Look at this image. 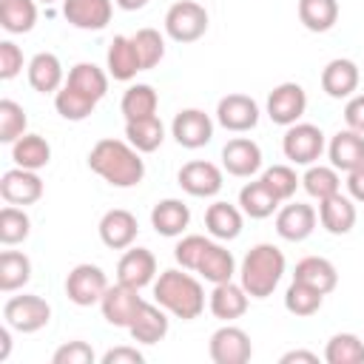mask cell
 <instances>
[{
    "label": "cell",
    "instance_id": "obj_4",
    "mask_svg": "<svg viewBox=\"0 0 364 364\" xmlns=\"http://www.w3.org/2000/svg\"><path fill=\"white\" fill-rule=\"evenodd\" d=\"M208 31V11L196 0H176L165 11V34L173 43H196Z\"/></svg>",
    "mask_w": 364,
    "mask_h": 364
},
{
    "label": "cell",
    "instance_id": "obj_32",
    "mask_svg": "<svg viewBox=\"0 0 364 364\" xmlns=\"http://www.w3.org/2000/svg\"><path fill=\"white\" fill-rule=\"evenodd\" d=\"M196 273H199L205 282H210V284L230 282L233 273H236V259H233V253H230L225 245L210 242L208 250H205V256H202V262H199V267H196Z\"/></svg>",
    "mask_w": 364,
    "mask_h": 364
},
{
    "label": "cell",
    "instance_id": "obj_40",
    "mask_svg": "<svg viewBox=\"0 0 364 364\" xmlns=\"http://www.w3.org/2000/svg\"><path fill=\"white\" fill-rule=\"evenodd\" d=\"M321 301H324V293L316 290V287H310L307 282H299V279H293L290 287L284 290V307H287V313L301 316V318L316 316L321 310Z\"/></svg>",
    "mask_w": 364,
    "mask_h": 364
},
{
    "label": "cell",
    "instance_id": "obj_45",
    "mask_svg": "<svg viewBox=\"0 0 364 364\" xmlns=\"http://www.w3.org/2000/svg\"><path fill=\"white\" fill-rule=\"evenodd\" d=\"M26 125H28V117L23 105L14 100H0V142L6 145L17 142L26 134Z\"/></svg>",
    "mask_w": 364,
    "mask_h": 364
},
{
    "label": "cell",
    "instance_id": "obj_43",
    "mask_svg": "<svg viewBox=\"0 0 364 364\" xmlns=\"http://www.w3.org/2000/svg\"><path fill=\"white\" fill-rule=\"evenodd\" d=\"M28 233H31V219H28V213H26L23 208H17V205H6V208L0 210V242H3L6 247H11V245L26 242Z\"/></svg>",
    "mask_w": 364,
    "mask_h": 364
},
{
    "label": "cell",
    "instance_id": "obj_47",
    "mask_svg": "<svg viewBox=\"0 0 364 364\" xmlns=\"http://www.w3.org/2000/svg\"><path fill=\"white\" fill-rule=\"evenodd\" d=\"M262 179H264V185L284 202V199H290L293 193H296V188L301 185V179L296 176V171L290 168V165H273V168H267L264 173H262Z\"/></svg>",
    "mask_w": 364,
    "mask_h": 364
},
{
    "label": "cell",
    "instance_id": "obj_56",
    "mask_svg": "<svg viewBox=\"0 0 364 364\" xmlns=\"http://www.w3.org/2000/svg\"><path fill=\"white\" fill-rule=\"evenodd\" d=\"M40 3H54V0H40Z\"/></svg>",
    "mask_w": 364,
    "mask_h": 364
},
{
    "label": "cell",
    "instance_id": "obj_2",
    "mask_svg": "<svg viewBox=\"0 0 364 364\" xmlns=\"http://www.w3.org/2000/svg\"><path fill=\"white\" fill-rule=\"evenodd\" d=\"M154 299L159 307H165L171 316H176L182 321L199 318L205 310V290H202L199 279H193L191 273H182L176 267H168L154 279Z\"/></svg>",
    "mask_w": 364,
    "mask_h": 364
},
{
    "label": "cell",
    "instance_id": "obj_18",
    "mask_svg": "<svg viewBox=\"0 0 364 364\" xmlns=\"http://www.w3.org/2000/svg\"><path fill=\"white\" fill-rule=\"evenodd\" d=\"M136 233H139L136 216L131 210H125V208H111L100 219V239L111 250H128L134 245Z\"/></svg>",
    "mask_w": 364,
    "mask_h": 364
},
{
    "label": "cell",
    "instance_id": "obj_53",
    "mask_svg": "<svg viewBox=\"0 0 364 364\" xmlns=\"http://www.w3.org/2000/svg\"><path fill=\"white\" fill-rule=\"evenodd\" d=\"M279 364H318V355L310 353V350H287Z\"/></svg>",
    "mask_w": 364,
    "mask_h": 364
},
{
    "label": "cell",
    "instance_id": "obj_35",
    "mask_svg": "<svg viewBox=\"0 0 364 364\" xmlns=\"http://www.w3.org/2000/svg\"><path fill=\"white\" fill-rule=\"evenodd\" d=\"M65 85H71V88H77V91H82V94H88L91 100L100 102L108 91V74L94 63H77V65H71V71L65 77Z\"/></svg>",
    "mask_w": 364,
    "mask_h": 364
},
{
    "label": "cell",
    "instance_id": "obj_28",
    "mask_svg": "<svg viewBox=\"0 0 364 364\" xmlns=\"http://www.w3.org/2000/svg\"><path fill=\"white\" fill-rule=\"evenodd\" d=\"M279 202H282V199L264 185L262 176L253 179V182H247V185L239 191V208H242V213L250 216V219H267V216H273V213L279 210Z\"/></svg>",
    "mask_w": 364,
    "mask_h": 364
},
{
    "label": "cell",
    "instance_id": "obj_5",
    "mask_svg": "<svg viewBox=\"0 0 364 364\" xmlns=\"http://www.w3.org/2000/svg\"><path fill=\"white\" fill-rule=\"evenodd\" d=\"M3 321L17 333H37L51 321V304L34 293L11 296L3 304Z\"/></svg>",
    "mask_w": 364,
    "mask_h": 364
},
{
    "label": "cell",
    "instance_id": "obj_9",
    "mask_svg": "<svg viewBox=\"0 0 364 364\" xmlns=\"http://www.w3.org/2000/svg\"><path fill=\"white\" fill-rule=\"evenodd\" d=\"M142 301H145V299L139 296L136 287L117 282V284H108V290H105V296H102V301H100V310H102V318H105L111 327L128 330L131 321L136 318Z\"/></svg>",
    "mask_w": 364,
    "mask_h": 364
},
{
    "label": "cell",
    "instance_id": "obj_13",
    "mask_svg": "<svg viewBox=\"0 0 364 364\" xmlns=\"http://www.w3.org/2000/svg\"><path fill=\"white\" fill-rule=\"evenodd\" d=\"M176 182L185 193L208 199V196H216L222 191V171H219V165H213L208 159H191L179 168Z\"/></svg>",
    "mask_w": 364,
    "mask_h": 364
},
{
    "label": "cell",
    "instance_id": "obj_16",
    "mask_svg": "<svg viewBox=\"0 0 364 364\" xmlns=\"http://www.w3.org/2000/svg\"><path fill=\"white\" fill-rule=\"evenodd\" d=\"M0 196L17 208L34 205L43 196V179L37 176V171H26V168L14 165L11 171H6L0 176Z\"/></svg>",
    "mask_w": 364,
    "mask_h": 364
},
{
    "label": "cell",
    "instance_id": "obj_11",
    "mask_svg": "<svg viewBox=\"0 0 364 364\" xmlns=\"http://www.w3.org/2000/svg\"><path fill=\"white\" fill-rule=\"evenodd\" d=\"M171 136L188 151L205 148L213 139V119L199 108H182L171 122Z\"/></svg>",
    "mask_w": 364,
    "mask_h": 364
},
{
    "label": "cell",
    "instance_id": "obj_23",
    "mask_svg": "<svg viewBox=\"0 0 364 364\" xmlns=\"http://www.w3.org/2000/svg\"><path fill=\"white\" fill-rule=\"evenodd\" d=\"M247 290L242 284H236L233 279L230 282H222V284H213L210 296H208V307L216 318L222 321H233V318H242L247 313Z\"/></svg>",
    "mask_w": 364,
    "mask_h": 364
},
{
    "label": "cell",
    "instance_id": "obj_20",
    "mask_svg": "<svg viewBox=\"0 0 364 364\" xmlns=\"http://www.w3.org/2000/svg\"><path fill=\"white\" fill-rule=\"evenodd\" d=\"M355 219H358L355 202H353L350 196H341V191L318 202V222H321V228H324L327 233H333V236L350 233V230L355 228Z\"/></svg>",
    "mask_w": 364,
    "mask_h": 364
},
{
    "label": "cell",
    "instance_id": "obj_31",
    "mask_svg": "<svg viewBox=\"0 0 364 364\" xmlns=\"http://www.w3.org/2000/svg\"><path fill=\"white\" fill-rule=\"evenodd\" d=\"M11 159L17 168L40 171L51 162V145L40 134H23L17 142H11Z\"/></svg>",
    "mask_w": 364,
    "mask_h": 364
},
{
    "label": "cell",
    "instance_id": "obj_36",
    "mask_svg": "<svg viewBox=\"0 0 364 364\" xmlns=\"http://www.w3.org/2000/svg\"><path fill=\"white\" fill-rule=\"evenodd\" d=\"M31 279V259L20 250H3L0 253V290L14 293L26 287Z\"/></svg>",
    "mask_w": 364,
    "mask_h": 364
},
{
    "label": "cell",
    "instance_id": "obj_10",
    "mask_svg": "<svg viewBox=\"0 0 364 364\" xmlns=\"http://www.w3.org/2000/svg\"><path fill=\"white\" fill-rule=\"evenodd\" d=\"M307 111V94L299 82H279L270 94H267V117L276 125H293L304 117Z\"/></svg>",
    "mask_w": 364,
    "mask_h": 364
},
{
    "label": "cell",
    "instance_id": "obj_38",
    "mask_svg": "<svg viewBox=\"0 0 364 364\" xmlns=\"http://www.w3.org/2000/svg\"><path fill=\"white\" fill-rule=\"evenodd\" d=\"M156 105H159V97H156L154 85H148V82L131 85V88L122 94V100H119V111H122L125 122H128V119L154 117V114H156Z\"/></svg>",
    "mask_w": 364,
    "mask_h": 364
},
{
    "label": "cell",
    "instance_id": "obj_30",
    "mask_svg": "<svg viewBox=\"0 0 364 364\" xmlns=\"http://www.w3.org/2000/svg\"><path fill=\"white\" fill-rule=\"evenodd\" d=\"M293 279L307 282L310 287H316V290H321V293L327 296V293H333L336 284H338V270H336V264H333L330 259H324V256H304L301 262H296Z\"/></svg>",
    "mask_w": 364,
    "mask_h": 364
},
{
    "label": "cell",
    "instance_id": "obj_44",
    "mask_svg": "<svg viewBox=\"0 0 364 364\" xmlns=\"http://www.w3.org/2000/svg\"><path fill=\"white\" fill-rule=\"evenodd\" d=\"M131 43L139 54V63H142V71L154 68L162 63L165 57V37L156 31V28H136V34H131Z\"/></svg>",
    "mask_w": 364,
    "mask_h": 364
},
{
    "label": "cell",
    "instance_id": "obj_6",
    "mask_svg": "<svg viewBox=\"0 0 364 364\" xmlns=\"http://www.w3.org/2000/svg\"><path fill=\"white\" fill-rule=\"evenodd\" d=\"M105 290H108V279H105V273H102L100 264L82 262V264H74L68 270V276H65V296L77 307L100 304L102 296H105Z\"/></svg>",
    "mask_w": 364,
    "mask_h": 364
},
{
    "label": "cell",
    "instance_id": "obj_52",
    "mask_svg": "<svg viewBox=\"0 0 364 364\" xmlns=\"http://www.w3.org/2000/svg\"><path fill=\"white\" fill-rule=\"evenodd\" d=\"M347 193H350L353 202L364 205V165H358L347 173Z\"/></svg>",
    "mask_w": 364,
    "mask_h": 364
},
{
    "label": "cell",
    "instance_id": "obj_50",
    "mask_svg": "<svg viewBox=\"0 0 364 364\" xmlns=\"http://www.w3.org/2000/svg\"><path fill=\"white\" fill-rule=\"evenodd\" d=\"M100 361L102 364H142L145 355L136 347H131V344H119V347H111L108 353H102Z\"/></svg>",
    "mask_w": 364,
    "mask_h": 364
},
{
    "label": "cell",
    "instance_id": "obj_34",
    "mask_svg": "<svg viewBox=\"0 0 364 364\" xmlns=\"http://www.w3.org/2000/svg\"><path fill=\"white\" fill-rule=\"evenodd\" d=\"M338 20V0H299V23L313 31L324 34Z\"/></svg>",
    "mask_w": 364,
    "mask_h": 364
},
{
    "label": "cell",
    "instance_id": "obj_15",
    "mask_svg": "<svg viewBox=\"0 0 364 364\" xmlns=\"http://www.w3.org/2000/svg\"><path fill=\"white\" fill-rule=\"evenodd\" d=\"M222 168L230 176L250 179L262 168V148L247 136H233L222 148Z\"/></svg>",
    "mask_w": 364,
    "mask_h": 364
},
{
    "label": "cell",
    "instance_id": "obj_27",
    "mask_svg": "<svg viewBox=\"0 0 364 364\" xmlns=\"http://www.w3.org/2000/svg\"><path fill=\"white\" fill-rule=\"evenodd\" d=\"M188 225H191V208L182 199H159L151 208V228L159 236H168V239L182 236Z\"/></svg>",
    "mask_w": 364,
    "mask_h": 364
},
{
    "label": "cell",
    "instance_id": "obj_1",
    "mask_svg": "<svg viewBox=\"0 0 364 364\" xmlns=\"http://www.w3.org/2000/svg\"><path fill=\"white\" fill-rule=\"evenodd\" d=\"M88 168L114 188H134L145 176V162L128 139L105 136L88 151Z\"/></svg>",
    "mask_w": 364,
    "mask_h": 364
},
{
    "label": "cell",
    "instance_id": "obj_26",
    "mask_svg": "<svg viewBox=\"0 0 364 364\" xmlns=\"http://www.w3.org/2000/svg\"><path fill=\"white\" fill-rule=\"evenodd\" d=\"M105 68H108V77H114L119 82H128L142 71V63H139V54H136L131 37L117 34L111 40L108 54H105Z\"/></svg>",
    "mask_w": 364,
    "mask_h": 364
},
{
    "label": "cell",
    "instance_id": "obj_7",
    "mask_svg": "<svg viewBox=\"0 0 364 364\" xmlns=\"http://www.w3.org/2000/svg\"><path fill=\"white\" fill-rule=\"evenodd\" d=\"M282 151L284 159H290L293 165H313L324 154V134L318 125L293 122L282 136Z\"/></svg>",
    "mask_w": 364,
    "mask_h": 364
},
{
    "label": "cell",
    "instance_id": "obj_21",
    "mask_svg": "<svg viewBox=\"0 0 364 364\" xmlns=\"http://www.w3.org/2000/svg\"><path fill=\"white\" fill-rule=\"evenodd\" d=\"M327 156H330V165L341 173H350L353 168L364 165V134H358L353 128L333 134V139L327 145Z\"/></svg>",
    "mask_w": 364,
    "mask_h": 364
},
{
    "label": "cell",
    "instance_id": "obj_17",
    "mask_svg": "<svg viewBox=\"0 0 364 364\" xmlns=\"http://www.w3.org/2000/svg\"><path fill=\"white\" fill-rule=\"evenodd\" d=\"M316 219H318V213L313 205L290 202L276 210V233L284 242H304L316 230Z\"/></svg>",
    "mask_w": 364,
    "mask_h": 364
},
{
    "label": "cell",
    "instance_id": "obj_46",
    "mask_svg": "<svg viewBox=\"0 0 364 364\" xmlns=\"http://www.w3.org/2000/svg\"><path fill=\"white\" fill-rule=\"evenodd\" d=\"M208 245H210L208 236L188 233V236H182V239L176 242V247H173V259L182 264V270H193V273H196V267H199V262H202Z\"/></svg>",
    "mask_w": 364,
    "mask_h": 364
},
{
    "label": "cell",
    "instance_id": "obj_19",
    "mask_svg": "<svg viewBox=\"0 0 364 364\" xmlns=\"http://www.w3.org/2000/svg\"><path fill=\"white\" fill-rule=\"evenodd\" d=\"M156 279V256L148 247H128L117 262V282L142 290Z\"/></svg>",
    "mask_w": 364,
    "mask_h": 364
},
{
    "label": "cell",
    "instance_id": "obj_55",
    "mask_svg": "<svg viewBox=\"0 0 364 364\" xmlns=\"http://www.w3.org/2000/svg\"><path fill=\"white\" fill-rule=\"evenodd\" d=\"M122 11H139V9H145L151 0H114Z\"/></svg>",
    "mask_w": 364,
    "mask_h": 364
},
{
    "label": "cell",
    "instance_id": "obj_37",
    "mask_svg": "<svg viewBox=\"0 0 364 364\" xmlns=\"http://www.w3.org/2000/svg\"><path fill=\"white\" fill-rule=\"evenodd\" d=\"M37 23L34 0H0V26L9 34H28Z\"/></svg>",
    "mask_w": 364,
    "mask_h": 364
},
{
    "label": "cell",
    "instance_id": "obj_39",
    "mask_svg": "<svg viewBox=\"0 0 364 364\" xmlns=\"http://www.w3.org/2000/svg\"><path fill=\"white\" fill-rule=\"evenodd\" d=\"M54 108H57V114H60L63 119H68V122H82L85 117L94 114L97 100H91L88 94H82V91H77V88H71V85L63 82V88L54 94Z\"/></svg>",
    "mask_w": 364,
    "mask_h": 364
},
{
    "label": "cell",
    "instance_id": "obj_48",
    "mask_svg": "<svg viewBox=\"0 0 364 364\" xmlns=\"http://www.w3.org/2000/svg\"><path fill=\"white\" fill-rule=\"evenodd\" d=\"M94 358H97V355H94V347L85 344V341H80V338L65 341V344L57 347L54 355H51L54 364H94Z\"/></svg>",
    "mask_w": 364,
    "mask_h": 364
},
{
    "label": "cell",
    "instance_id": "obj_54",
    "mask_svg": "<svg viewBox=\"0 0 364 364\" xmlns=\"http://www.w3.org/2000/svg\"><path fill=\"white\" fill-rule=\"evenodd\" d=\"M9 350H11V327H0V361L9 358Z\"/></svg>",
    "mask_w": 364,
    "mask_h": 364
},
{
    "label": "cell",
    "instance_id": "obj_29",
    "mask_svg": "<svg viewBox=\"0 0 364 364\" xmlns=\"http://www.w3.org/2000/svg\"><path fill=\"white\" fill-rule=\"evenodd\" d=\"M205 228L213 239L219 242H230L242 233V208L230 205V202H213L205 210Z\"/></svg>",
    "mask_w": 364,
    "mask_h": 364
},
{
    "label": "cell",
    "instance_id": "obj_22",
    "mask_svg": "<svg viewBox=\"0 0 364 364\" xmlns=\"http://www.w3.org/2000/svg\"><path fill=\"white\" fill-rule=\"evenodd\" d=\"M321 88L333 100H350L358 88V65L347 57H336L321 68Z\"/></svg>",
    "mask_w": 364,
    "mask_h": 364
},
{
    "label": "cell",
    "instance_id": "obj_14",
    "mask_svg": "<svg viewBox=\"0 0 364 364\" xmlns=\"http://www.w3.org/2000/svg\"><path fill=\"white\" fill-rule=\"evenodd\" d=\"M114 0H63V17L82 31H102L111 23Z\"/></svg>",
    "mask_w": 364,
    "mask_h": 364
},
{
    "label": "cell",
    "instance_id": "obj_12",
    "mask_svg": "<svg viewBox=\"0 0 364 364\" xmlns=\"http://www.w3.org/2000/svg\"><path fill=\"white\" fill-rule=\"evenodd\" d=\"M216 122L225 131L245 134L259 125V102L247 94H228L216 105Z\"/></svg>",
    "mask_w": 364,
    "mask_h": 364
},
{
    "label": "cell",
    "instance_id": "obj_51",
    "mask_svg": "<svg viewBox=\"0 0 364 364\" xmlns=\"http://www.w3.org/2000/svg\"><path fill=\"white\" fill-rule=\"evenodd\" d=\"M344 122H347V128L364 134V94H355V97L347 100V105H344Z\"/></svg>",
    "mask_w": 364,
    "mask_h": 364
},
{
    "label": "cell",
    "instance_id": "obj_8",
    "mask_svg": "<svg viewBox=\"0 0 364 364\" xmlns=\"http://www.w3.org/2000/svg\"><path fill=\"white\" fill-rule=\"evenodd\" d=\"M208 355L213 364H245L253 355L250 336L242 327L228 321L219 330H213V336L208 341Z\"/></svg>",
    "mask_w": 364,
    "mask_h": 364
},
{
    "label": "cell",
    "instance_id": "obj_33",
    "mask_svg": "<svg viewBox=\"0 0 364 364\" xmlns=\"http://www.w3.org/2000/svg\"><path fill=\"white\" fill-rule=\"evenodd\" d=\"M125 139L139 154H154L165 142V125H162V119L156 114L154 117H142V119H128L125 122Z\"/></svg>",
    "mask_w": 364,
    "mask_h": 364
},
{
    "label": "cell",
    "instance_id": "obj_3",
    "mask_svg": "<svg viewBox=\"0 0 364 364\" xmlns=\"http://www.w3.org/2000/svg\"><path fill=\"white\" fill-rule=\"evenodd\" d=\"M284 264H287L284 253L276 245L270 242L253 245L239 264V284L247 290L250 299H267L279 287L284 276Z\"/></svg>",
    "mask_w": 364,
    "mask_h": 364
},
{
    "label": "cell",
    "instance_id": "obj_42",
    "mask_svg": "<svg viewBox=\"0 0 364 364\" xmlns=\"http://www.w3.org/2000/svg\"><path fill=\"white\" fill-rule=\"evenodd\" d=\"M327 364H364V341L355 333H336L324 347Z\"/></svg>",
    "mask_w": 364,
    "mask_h": 364
},
{
    "label": "cell",
    "instance_id": "obj_25",
    "mask_svg": "<svg viewBox=\"0 0 364 364\" xmlns=\"http://www.w3.org/2000/svg\"><path fill=\"white\" fill-rule=\"evenodd\" d=\"M28 85L37 91V94H57L65 82L63 77V63L57 54L51 51H40L28 60Z\"/></svg>",
    "mask_w": 364,
    "mask_h": 364
},
{
    "label": "cell",
    "instance_id": "obj_49",
    "mask_svg": "<svg viewBox=\"0 0 364 364\" xmlns=\"http://www.w3.org/2000/svg\"><path fill=\"white\" fill-rule=\"evenodd\" d=\"M23 71V51L17 43L3 40L0 43V80H14Z\"/></svg>",
    "mask_w": 364,
    "mask_h": 364
},
{
    "label": "cell",
    "instance_id": "obj_41",
    "mask_svg": "<svg viewBox=\"0 0 364 364\" xmlns=\"http://www.w3.org/2000/svg\"><path fill=\"white\" fill-rule=\"evenodd\" d=\"M301 188L313 196V199H327V196H333V193H338V188H341V176H338V171L333 168V165H307V171H304V176H301Z\"/></svg>",
    "mask_w": 364,
    "mask_h": 364
},
{
    "label": "cell",
    "instance_id": "obj_24",
    "mask_svg": "<svg viewBox=\"0 0 364 364\" xmlns=\"http://www.w3.org/2000/svg\"><path fill=\"white\" fill-rule=\"evenodd\" d=\"M168 327H171L168 310L159 307V304L142 301V307H139L136 318L131 321L128 333H131V338H134L136 344H156V341H162V338L168 336Z\"/></svg>",
    "mask_w": 364,
    "mask_h": 364
}]
</instances>
